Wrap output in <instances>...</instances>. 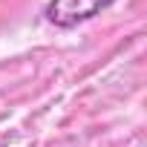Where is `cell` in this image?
<instances>
[{"mask_svg": "<svg viewBox=\"0 0 147 147\" xmlns=\"http://www.w3.org/2000/svg\"><path fill=\"white\" fill-rule=\"evenodd\" d=\"M110 3H115V0H49L43 15L58 29H72V26H78V23L95 18Z\"/></svg>", "mask_w": 147, "mask_h": 147, "instance_id": "6da1fadb", "label": "cell"}]
</instances>
